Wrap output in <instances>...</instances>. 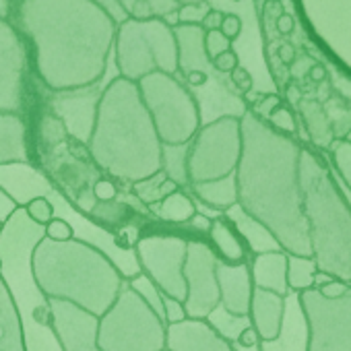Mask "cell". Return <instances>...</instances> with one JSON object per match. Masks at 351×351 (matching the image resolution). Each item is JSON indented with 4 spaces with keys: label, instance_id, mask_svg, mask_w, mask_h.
<instances>
[{
    "label": "cell",
    "instance_id": "8d00e7d4",
    "mask_svg": "<svg viewBox=\"0 0 351 351\" xmlns=\"http://www.w3.org/2000/svg\"><path fill=\"white\" fill-rule=\"evenodd\" d=\"M211 64H213V69H215L219 75H230L234 69L240 66V60H238V54H236L234 50H226V52H221L219 56H215V60H213Z\"/></svg>",
    "mask_w": 351,
    "mask_h": 351
},
{
    "label": "cell",
    "instance_id": "b9f144b4",
    "mask_svg": "<svg viewBox=\"0 0 351 351\" xmlns=\"http://www.w3.org/2000/svg\"><path fill=\"white\" fill-rule=\"evenodd\" d=\"M236 347H240V349H256L258 345H261V337H258V332L252 328V324L250 326H246L240 335H238V339H236V343H234Z\"/></svg>",
    "mask_w": 351,
    "mask_h": 351
},
{
    "label": "cell",
    "instance_id": "60d3db41",
    "mask_svg": "<svg viewBox=\"0 0 351 351\" xmlns=\"http://www.w3.org/2000/svg\"><path fill=\"white\" fill-rule=\"evenodd\" d=\"M91 3H95L97 7H101V9L114 19L116 25H120V23H124V21L128 19L126 13L122 11V7L118 5V0H91Z\"/></svg>",
    "mask_w": 351,
    "mask_h": 351
},
{
    "label": "cell",
    "instance_id": "d6a6232c",
    "mask_svg": "<svg viewBox=\"0 0 351 351\" xmlns=\"http://www.w3.org/2000/svg\"><path fill=\"white\" fill-rule=\"evenodd\" d=\"M226 50H232V42L219 29L217 32H205V54H207L209 62H213L215 56H219Z\"/></svg>",
    "mask_w": 351,
    "mask_h": 351
},
{
    "label": "cell",
    "instance_id": "52a82bcc",
    "mask_svg": "<svg viewBox=\"0 0 351 351\" xmlns=\"http://www.w3.org/2000/svg\"><path fill=\"white\" fill-rule=\"evenodd\" d=\"M136 87L161 145H184L193 141L201 128V114L193 93L178 77L151 73L136 81Z\"/></svg>",
    "mask_w": 351,
    "mask_h": 351
},
{
    "label": "cell",
    "instance_id": "6da1fadb",
    "mask_svg": "<svg viewBox=\"0 0 351 351\" xmlns=\"http://www.w3.org/2000/svg\"><path fill=\"white\" fill-rule=\"evenodd\" d=\"M9 23L25 40L34 73L50 91L97 83L118 27L91 0H19Z\"/></svg>",
    "mask_w": 351,
    "mask_h": 351
},
{
    "label": "cell",
    "instance_id": "f6af8a7d",
    "mask_svg": "<svg viewBox=\"0 0 351 351\" xmlns=\"http://www.w3.org/2000/svg\"><path fill=\"white\" fill-rule=\"evenodd\" d=\"M211 221H213L211 215L199 211L186 226L191 228V232H195V234H205V236H207V232H209V228H211Z\"/></svg>",
    "mask_w": 351,
    "mask_h": 351
},
{
    "label": "cell",
    "instance_id": "7dc6e473",
    "mask_svg": "<svg viewBox=\"0 0 351 351\" xmlns=\"http://www.w3.org/2000/svg\"><path fill=\"white\" fill-rule=\"evenodd\" d=\"M19 0H0V21H9Z\"/></svg>",
    "mask_w": 351,
    "mask_h": 351
},
{
    "label": "cell",
    "instance_id": "cb8c5ba5",
    "mask_svg": "<svg viewBox=\"0 0 351 351\" xmlns=\"http://www.w3.org/2000/svg\"><path fill=\"white\" fill-rule=\"evenodd\" d=\"M0 351H27L21 322L3 279H0Z\"/></svg>",
    "mask_w": 351,
    "mask_h": 351
},
{
    "label": "cell",
    "instance_id": "7a4b0ae2",
    "mask_svg": "<svg viewBox=\"0 0 351 351\" xmlns=\"http://www.w3.org/2000/svg\"><path fill=\"white\" fill-rule=\"evenodd\" d=\"M87 151L104 176L124 186L161 171V141L136 83L118 77L106 87Z\"/></svg>",
    "mask_w": 351,
    "mask_h": 351
},
{
    "label": "cell",
    "instance_id": "ffe728a7",
    "mask_svg": "<svg viewBox=\"0 0 351 351\" xmlns=\"http://www.w3.org/2000/svg\"><path fill=\"white\" fill-rule=\"evenodd\" d=\"M285 275H287V254H285V250L254 254L252 261H250L252 285L258 287V289H267V291H273V293L285 298V291H287Z\"/></svg>",
    "mask_w": 351,
    "mask_h": 351
},
{
    "label": "cell",
    "instance_id": "4316f807",
    "mask_svg": "<svg viewBox=\"0 0 351 351\" xmlns=\"http://www.w3.org/2000/svg\"><path fill=\"white\" fill-rule=\"evenodd\" d=\"M176 191H180V189L176 186L171 180H167L163 171H157L155 176H151V178H147V180L130 184V193L147 209H151L153 205H157L159 201H163L167 195H171Z\"/></svg>",
    "mask_w": 351,
    "mask_h": 351
},
{
    "label": "cell",
    "instance_id": "681fc988",
    "mask_svg": "<svg viewBox=\"0 0 351 351\" xmlns=\"http://www.w3.org/2000/svg\"><path fill=\"white\" fill-rule=\"evenodd\" d=\"M291 25H293V21H291L289 15H281V17L277 19V27H279L281 34H289V32H291Z\"/></svg>",
    "mask_w": 351,
    "mask_h": 351
},
{
    "label": "cell",
    "instance_id": "d590c367",
    "mask_svg": "<svg viewBox=\"0 0 351 351\" xmlns=\"http://www.w3.org/2000/svg\"><path fill=\"white\" fill-rule=\"evenodd\" d=\"M44 232H46V238L52 240V242H66V240L73 238V228H71V223H66V221L60 219V217H54V219L44 228Z\"/></svg>",
    "mask_w": 351,
    "mask_h": 351
},
{
    "label": "cell",
    "instance_id": "9c48e42d",
    "mask_svg": "<svg viewBox=\"0 0 351 351\" xmlns=\"http://www.w3.org/2000/svg\"><path fill=\"white\" fill-rule=\"evenodd\" d=\"M189 238L176 232H151L141 234L134 244V254L141 273L147 275L157 289L184 304L186 283H184V263H186Z\"/></svg>",
    "mask_w": 351,
    "mask_h": 351
},
{
    "label": "cell",
    "instance_id": "4fadbf2b",
    "mask_svg": "<svg viewBox=\"0 0 351 351\" xmlns=\"http://www.w3.org/2000/svg\"><path fill=\"white\" fill-rule=\"evenodd\" d=\"M50 308L62 351H101L95 343V316L62 300H50Z\"/></svg>",
    "mask_w": 351,
    "mask_h": 351
},
{
    "label": "cell",
    "instance_id": "5b68a950",
    "mask_svg": "<svg viewBox=\"0 0 351 351\" xmlns=\"http://www.w3.org/2000/svg\"><path fill=\"white\" fill-rule=\"evenodd\" d=\"M112 52L120 77L132 83L151 73H178V44L173 29L161 19H126L120 23L116 27Z\"/></svg>",
    "mask_w": 351,
    "mask_h": 351
},
{
    "label": "cell",
    "instance_id": "d6986e66",
    "mask_svg": "<svg viewBox=\"0 0 351 351\" xmlns=\"http://www.w3.org/2000/svg\"><path fill=\"white\" fill-rule=\"evenodd\" d=\"M207 240H209L207 244L211 246L219 263L228 267L250 265V250L246 242L242 240V236L236 232V228L223 213L213 217L211 228L207 232Z\"/></svg>",
    "mask_w": 351,
    "mask_h": 351
},
{
    "label": "cell",
    "instance_id": "8992f818",
    "mask_svg": "<svg viewBox=\"0 0 351 351\" xmlns=\"http://www.w3.org/2000/svg\"><path fill=\"white\" fill-rule=\"evenodd\" d=\"M95 343L101 351H165V322L124 279L114 304L97 318Z\"/></svg>",
    "mask_w": 351,
    "mask_h": 351
},
{
    "label": "cell",
    "instance_id": "f546056e",
    "mask_svg": "<svg viewBox=\"0 0 351 351\" xmlns=\"http://www.w3.org/2000/svg\"><path fill=\"white\" fill-rule=\"evenodd\" d=\"M128 281V285L132 287V291L134 293H138V298L163 320V293L157 289V285L147 277V275H143V273H138L136 277H132V279H126Z\"/></svg>",
    "mask_w": 351,
    "mask_h": 351
},
{
    "label": "cell",
    "instance_id": "277c9868",
    "mask_svg": "<svg viewBox=\"0 0 351 351\" xmlns=\"http://www.w3.org/2000/svg\"><path fill=\"white\" fill-rule=\"evenodd\" d=\"M44 236V228L34 223L25 209H17L0 232V279L21 322L25 349L62 351L50 300L40 289L32 271L34 250Z\"/></svg>",
    "mask_w": 351,
    "mask_h": 351
},
{
    "label": "cell",
    "instance_id": "74e56055",
    "mask_svg": "<svg viewBox=\"0 0 351 351\" xmlns=\"http://www.w3.org/2000/svg\"><path fill=\"white\" fill-rule=\"evenodd\" d=\"M275 128H279V130H285V132H293V118H291V114L283 108V106H277L273 112H271V116L267 118Z\"/></svg>",
    "mask_w": 351,
    "mask_h": 351
},
{
    "label": "cell",
    "instance_id": "4dcf8cb0",
    "mask_svg": "<svg viewBox=\"0 0 351 351\" xmlns=\"http://www.w3.org/2000/svg\"><path fill=\"white\" fill-rule=\"evenodd\" d=\"M25 209V213H27V217L34 221V223H38V226H42V228H46L54 217H56V211H54V205L46 199V197H40V199H34L27 207H23Z\"/></svg>",
    "mask_w": 351,
    "mask_h": 351
},
{
    "label": "cell",
    "instance_id": "d4e9b609",
    "mask_svg": "<svg viewBox=\"0 0 351 351\" xmlns=\"http://www.w3.org/2000/svg\"><path fill=\"white\" fill-rule=\"evenodd\" d=\"M161 171L178 189H189V143L161 145Z\"/></svg>",
    "mask_w": 351,
    "mask_h": 351
},
{
    "label": "cell",
    "instance_id": "7c38bea8",
    "mask_svg": "<svg viewBox=\"0 0 351 351\" xmlns=\"http://www.w3.org/2000/svg\"><path fill=\"white\" fill-rule=\"evenodd\" d=\"M217 256L203 238H189L186 263H184V283L186 318H207L213 308L219 306L217 287Z\"/></svg>",
    "mask_w": 351,
    "mask_h": 351
},
{
    "label": "cell",
    "instance_id": "f5cc1de1",
    "mask_svg": "<svg viewBox=\"0 0 351 351\" xmlns=\"http://www.w3.org/2000/svg\"><path fill=\"white\" fill-rule=\"evenodd\" d=\"M180 5H199V3H205V0H178Z\"/></svg>",
    "mask_w": 351,
    "mask_h": 351
},
{
    "label": "cell",
    "instance_id": "f1b7e54d",
    "mask_svg": "<svg viewBox=\"0 0 351 351\" xmlns=\"http://www.w3.org/2000/svg\"><path fill=\"white\" fill-rule=\"evenodd\" d=\"M314 273H316V267L312 261H308L306 256H300V254H287V287L291 289H308L314 285Z\"/></svg>",
    "mask_w": 351,
    "mask_h": 351
},
{
    "label": "cell",
    "instance_id": "3957f363",
    "mask_svg": "<svg viewBox=\"0 0 351 351\" xmlns=\"http://www.w3.org/2000/svg\"><path fill=\"white\" fill-rule=\"evenodd\" d=\"M32 271L48 300L69 302L95 318L114 304L124 283L101 250L75 238L52 242L44 236L34 250Z\"/></svg>",
    "mask_w": 351,
    "mask_h": 351
},
{
    "label": "cell",
    "instance_id": "816d5d0a",
    "mask_svg": "<svg viewBox=\"0 0 351 351\" xmlns=\"http://www.w3.org/2000/svg\"><path fill=\"white\" fill-rule=\"evenodd\" d=\"M281 58L285 60V62H291V58H293V52L285 46V48H281Z\"/></svg>",
    "mask_w": 351,
    "mask_h": 351
},
{
    "label": "cell",
    "instance_id": "e575fe53",
    "mask_svg": "<svg viewBox=\"0 0 351 351\" xmlns=\"http://www.w3.org/2000/svg\"><path fill=\"white\" fill-rule=\"evenodd\" d=\"M186 318V310H184V304L173 300V298H167L163 295V322L165 326L167 324H176V322H182Z\"/></svg>",
    "mask_w": 351,
    "mask_h": 351
},
{
    "label": "cell",
    "instance_id": "1f68e13d",
    "mask_svg": "<svg viewBox=\"0 0 351 351\" xmlns=\"http://www.w3.org/2000/svg\"><path fill=\"white\" fill-rule=\"evenodd\" d=\"M91 195L97 203H110V201H116L120 197V186L116 180H112L101 173L91 186Z\"/></svg>",
    "mask_w": 351,
    "mask_h": 351
},
{
    "label": "cell",
    "instance_id": "5bb4252c",
    "mask_svg": "<svg viewBox=\"0 0 351 351\" xmlns=\"http://www.w3.org/2000/svg\"><path fill=\"white\" fill-rule=\"evenodd\" d=\"M0 189L15 201L19 209H23L34 199L48 197L54 184L36 163H7L0 165Z\"/></svg>",
    "mask_w": 351,
    "mask_h": 351
},
{
    "label": "cell",
    "instance_id": "836d02e7",
    "mask_svg": "<svg viewBox=\"0 0 351 351\" xmlns=\"http://www.w3.org/2000/svg\"><path fill=\"white\" fill-rule=\"evenodd\" d=\"M211 7L205 3H199V5H182L178 9V19H180V25H201L203 17L207 15Z\"/></svg>",
    "mask_w": 351,
    "mask_h": 351
},
{
    "label": "cell",
    "instance_id": "2e32d148",
    "mask_svg": "<svg viewBox=\"0 0 351 351\" xmlns=\"http://www.w3.org/2000/svg\"><path fill=\"white\" fill-rule=\"evenodd\" d=\"M217 287H219V304L226 312L234 316H248L250 300H252V277L250 265L228 267L217 261Z\"/></svg>",
    "mask_w": 351,
    "mask_h": 351
},
{
    "label": "cell",
    "instance_id": "ab89813d",
    "mask_svg": "<svg viewBox=\"0 0 351 351\" xmlns=\"http://www.w3.org/2000/svg\"><path fill=\"white\" fill-rule=\"evenodd\" d=\"M219 32H221L230 42H234V40L240 36V32H242V21H240V17H238V15H234V13H226V15H223V23H221Z\"/></svg>",
    "mask_w": 351,
    "mask_h": 351
},
{
    "label": "cell",
    "instance_id": "e0dca14e",
    "mask_svg": "<svg viewBox=\"0 0 351 351\" xmlns=\"http://www.w3.org/2000/svg\"><path fill=\"white\" fill-rule=\"evenodd\" d=\"M27 118L0 112V165L34 163V147Z\"/></svg>",
    "mask_w": 351,
    "mask_h": 351
},
{
    "label": "cell",
    "instance_id": "83f0119b",
    "mask_svg": "<svg viewBox=\"0 0 351 351\" xmlns=\"http://www.w3.org/2000/svg\"><path fill=\"white\" fill-rule=\"evenodd\" d=\"M226 341H230L232 345L236 343V339H238V335L246 328V326H250V318L248 316H234V314H230V312H226L223 308H221V304L217 306V308H213L211 310V314L205 318Z\"/></svg>",
    "mask_w": 351,
    "mask_h": 351
},
{
    "label": "cell",
    "instance_id": "ac0fdd59",
    "mask_svg": "<svg viewBox=\"0 0 351 351\" xmlns=\"http://www.w3.org/2000/svg\"><path fill=\"white\" fill-rule=\"evenodd\" d=\"M283 316H285V298L254 287L248 318L252 328L258 332L261 341H275L281 335Z\"/></svg>",
    "mask_w": 351,
    "mask_h": 351
},
{
    "label": "cell",
    "instance_id": "9a60e30c",
    "mask_svg": "<svg viewBox=\"0 0 351 351\" xmlns=\"http://www.w3.org/2000/svg\"><path fill=\"white\" fill-rule=\"evenodd\" d=\"M165 351H236L205 318H184L165 326Z\"/></svg>",
    "mask_w": 351,
    "mask_h": 351
},
{
    "label": "cell",
    "instance_id": "f907efd6",
    "mask_svg": "<svg viewBox=\"0 0 351 351\" xmlns=\"http://www.w3.org/2000/svg\"><path fill=\"white\" fill-rule=\"evenodd\" d=\"M335 279L330 277V275H322V273H314V285H320V287H324V285H328V283H332Z\"/></svg>",
    "mask_w": 351,
    "mask_h": 351
},
{
    "label": "cell",
    "instance_id": "ee69618b",
    "mask_svg": "<svg viewBox=\"0 0 351 351\" xmlns=\"http://www.w3.org/2000/svg\"><path fill=\"white\" fill-rule=\"evenodd\" d=\"M223 11H215V9H209L207 11V15L203 17V21H201V29L203 32H217L219 27H221V23H223Z\"/></svg>",
    "mask_w": 351,
    "mask_h": 351
},
{
    "label": "cell",
    "instance_id": "603a6c76",
    "mask_svg": "<svg viewBox=\"0 0 351 351\" xmlns=\"http://www.w3.org/2000/svg\"><path fill=\"white\" fill-rule=\"evenodd\" d=\"M149 213L167 226H186L199 213V205L186 191L180 189V191L167 195L157 205H153L149 209Z\"/></svg>",
    "mask_w": 351,
    "mask_h": 351
},
{
    "label": "cell",
    "instance_id": "db71d44e",
    "mask_svg": "<svg viewBox=\"0 0 351 351\" xmlns=\"http://www.w3.org/2000/svg\"><path fill=\"white\" fill-rule=\"evenodd\" d=\"M0 232H3V223H0Z\"/></svg>",
    "mask_w": 351,
    "mask_h": 351
},
{
    "label": "cell",
    "instance_id": "30bf717a",
    "mask_svg": "<svg viewBox=\"0 0 351 351\" xmlns=\"http://www.w3.org/2000/svg\"><path fill=\"white\" fill-rule=\"evenodd\" d=\"M118 77H120V71H118L114 52H110L104 77L97 83H93L89 87H79V89H66V91H50L44 87L46 108L58 118V122L62 124L69 138H73L81 145L89 143L101 93Z\"/></svg>",
    "mask_w": 351,
    "mask_h": 351
},
{
    "label": "cell",
    "instance_id": "44dd1931",
    "mask_svg": "<svg viewBox=\"0 0 351 351\" xmlns=\"http://www.w3.org/2000/svg\"><path fill=\"white\" fill-rule=\"evenodd\" d=\"M232 226L236 228V232L242 236V240L246 242L250 254H265V252H279L283 250L281 244L277 242V238L269 232V228H265L261 221H256L252 215H248L240 205H234L232 209H228L223 213Z\"/></svg>",
    "mask_w": 351,
    "mask_h": 351
},
{
    "label": "cell",
    "instance_id": "7402d4cb",
    "mask_svg": "<svg viewBox=\"0 0 351 351\" xmlns=\"http://www.w3.org/2000/svg\"><path fill=\"white\" fill-rule=\"evenodd\" d=\"M186 193L195 199L201 201V205L209 207L211 211H221L226 213L234 205H238V182H236V171L226 176L219 180L211 182H201V184H191Z\"/></svg>",
    "mask_w": 351,
    "mask_h": 351
},
{
    "label": "cell",
    "instance_id": "c3c4849f",
    "mask_svg": "<svg viewBox=\"0 0 351 351\" xmlns=\"http://www.w3.org/2000/svg\"><path fill=\"white\" fill-rule=\"evenodd\" d=\"M320 289H322V293H324L326 298H337V295H341V293L345 291V285L332 281V283H328V285H324V287H320Z\"/></svg>",
    "mask_w": 351,
    "mask_h": 351
},
{
    "label": "cell",
    "instance_id": "f35d334b",
    "mask_svg": "<svg viewBox=\"0 0 351 351\" xmlns=\"http://www.w3.org/2000/svg\"><path fill=\"white\" fill-rule=\"evenodd\" d=\"M230 83L234 85V89H238L240 93H248L252 89V77L244 66H238L230 73Z\"/></svg>",
    "mask_w": 351,
    "mask_h": 351
},
{
    "label": "cell",
    "instance_id": "8fae6325",
    "mask_svg": "<svg viewBox=\"0 0 351 351\" xmlns=\"http://www.w3.org/2000/svg\"><path fill=\"white\" fill-rule=\"evenodd\" d=\"M34 79L25 40L9 21H0V112L25 116Z\"/></svg>",
    "mask_w": 351,
    "mask_h": 351
},
{
    "label": "cell",
    "instance_id": "ba28073f",
    "mask_svg": "<svg viewBox=\"0 0 351 351\" xmlns=\"http://www.w3.org/2000/svg\"><path fill=\"white\" fill-rule=\"evenodd\" d=\"M242 155L240 118L203 124L189 143V182L201 184L234 173ZM189 184V186H191Z\"/></svg>",
    "mask_w": 351,
    "mask_h": 351
},
{
    "label": "cell",
    "instance_id": "7bdbcfd3",
    "mask_svg": "<svg viewBox=\"0 0 351 351\" xmlns=\"http://www.w3.org/2000/svg\"><path fill=\"white\" fill-rule=\"evenodd\" d=\"M17 209H19V207L15 205V201H13L3 189H0V223L5 226Z\"/></svg>",
    "mask_w": 351,
    "mask_h": 351
},
{
    "label": "cell",
    "instance_id": "484cf974",
    "mask_svg": "<svg viewBox=\"0 0 351 351\" xmlns=\"http://www.w3.org/2000/svg\"><path fill=\"white\" fill-rule=\"evenodd\" d=\"M118 5L132 21L163 19L167 13L182 7L178 0H118Z\"/></svg>",
    "mask_w": 351,
    "mask_h": 351
},
{
    "label": "cell",
    "instance_id": "bcb514c9",
    "mask_svg": "<svg viewBox=\"0 0 351 351\" xmlns=\"http://www.w3.org/2000/svg\"><path fill=\"white\" fill-rule=\"evenodd\" d=\"M277 106H279V97H277V95H267V97H263V99L254 106V114H258V116H263V118H269L271 112H273Z\"/></svg>",
    "mask_w": 351,
    "mask_h": 351
}]
</instances>
